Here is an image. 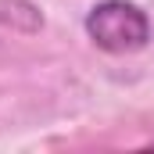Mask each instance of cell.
Instances as JSON below:
<instances>
[{
  "label": "cell",
  "instance_id": "1",
  "mask_svg": "<svg viewBox=\"0 0 154 154\" xmlns=\"http://www.w3.org/2000/svg\"><path fill=\"white\" fill-rule=\"evenodd\" d=\"M82 29L104 54H136L151 43V14L133 0H100L86 11Z\"/></svg>",
  "mask_w": 154,
  "mask_h": 154
}]
</instances>
